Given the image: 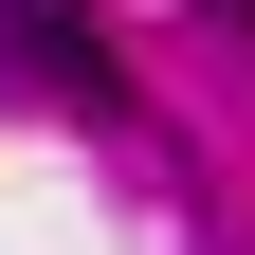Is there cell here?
<instances>
[{
  "label": "cell",
  "instance_id": "2",
  "mask_svg": "<svg viewBox=\"0 0 255 255\" xmlns=\"http://www.w3.org/2000/svg\"><path fill=\"white\" fill-rule=\"evenodd\" d=\"M201 18H255V0H201Z\"/></svg>",
  "mask_w": 255,
  "mask_h": 255
},
{
  "label": "cell",
  "instance_id": "1",
  "mask_svg": "<svg viewBox=\"0 0 255 255\" xmlns=\"http://www.w3.org/2000/svg\"><path fill=\"white\" fill-rule=\"evenodd\" d=\"M0 73L37 91V110H91V128L128 110V55H110V18H91V0H0Z\"/></svg>",
  "mask_w": 255,
  "mask_h": 255
}]
</instances>
